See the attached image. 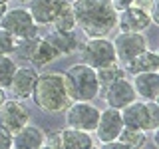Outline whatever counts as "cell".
Here are the masks:
<instances>
[{"instance_id":"6da1fadb","label":"cell","mask_w":159,"mask_h":149,"mask_svg":"<svg viewBox=\"0 0 159 149\" xmlns=\"http://www.w3.org/2000/svg\"><path fill=\"white\" fill-rule=\"evenodd\" d=\"M76 28L88 38L107 36L117 24V10L111 0H72Z\"/></svg>"},{"instance_id":"30bf717a","label":"cell","mask_w":159,"mask_h":149,"mask_svg":"<svg viewBox=\"0 0 159 149\" xmlns=\"http://www.w3.org/2000/svg\"><path fill=\"white\" fill-rule=\"evenodd\" d=\"M103 89H106V92H103V102H106L107 107H113V109H123L127 103H131L133 99H137L133 84L127 76L107 84Z\"/></svg>"},{"instance_id":"2e32d148","label":"cell","mask_w":159,"mask_h":149,"mask_svg":"<svg viewBox=\"0 0 159 149\" xmlns=\"http://www.w3.org/2000/svg\"><path fill=\"white\" fill-rule=\"evenodd\" d=\"M60 131V149H92L96 147V139L89 131L76 127H64Z\"/></svg>"},{"instance_id":"3957f363","label":"cell","mask_w":159,"mask_h":149,"mask_svg":"<svg viewBox=\"0 0 159 149\" xmlns=\"http://www.w3.org/2000/svg\"><path fill=\"white\" fill-rule=\"evenodd\" d=\"M64 84L70 102H93L102 89L96 70L84 62L74 64L64 72Z\"/></svg>"},{"instance_id":"ba28073f","label":"cell","mask_w":159,"mask_h":149,"mask_svg":"<svg viewBox=\"0 0 159 149\" xmlns=\"http://www.w3.org/2000/svg\"><path fill=\"white\" fill-rule=\"evenodd\" d=\"M111 42H113V50H116V58L121 66L149 48L143 32H119Z\"/></svg>"},{"instance_id":"7402d4cb","label":"cell","mask_w":159,"mask_h":149,"mask_svg":"<svg viewBox=\"0 0 159 149\" xmlns=\"http://www.w3.org/2000/svg\"><path fill=\"white\" fill-rule=\"evenodd\" d=\"M96 74H98V79H99L102 89L106 88L107 84H111V82H116V79H119V78L127 76L125 70H123V66L119 62H113V64H107V66H103V68H98Z\"/></svg>"},{"instance_id":"484cf974","label":"cell","mask_w":159,"mask_h":149,"mask_svg":"<svg viewBox=\"0 0 159 149\" xmlns=\"http://www.w3.org/2000/svg\"><path fill=\"white\" fill-rule=\"evenodd\" d=\"M44 147L60 149V131H52V133H46V139H44Z\"/></svg>"},{"instance_id":"4316f807","label":"cell","mask_w":159,"mask_h":149,"mask_svg":"<svg viewBox=\"0 0 159 149\" xmlns=\"http://www.w3.org/2000/svg\"><path fill=\"white\" fill-rule=\"evenodd\" d=\"M0 149H12V133L0 127Z\"/></svg>"},{"instance_id":"277c9868","label":"cell","mask_w":159,"mask_h":149,"mask_svg":"<svg viewBox=\"0 0 159 149\" xmlns=\"http://www.w3.org/2000/svg\"><path fill=\"white\" fill-rule=\"evenodd\" d=\"M121 111L123 125L139 129V131H157L159 125V106L157 102H143V99H133L131 103H127Z\"/></svg>"},{"instance_id":"ffe728a7","label":"cell","mask_w":159,"mask_h":149,"mask_svg":"<svg viewBox=\"0 0 159 149\" xmlns=\"http://www.w3.org/2000/svg\"><path fill=\"white\" fill-rule=\"evenodd\" d=\"M58 58L60 56H58L56 48H54L44 36H36V44H34V48H32V54H30L28 62L32 64L34 68H42V66L52 64L54 60H58Z\"/></svg>"},{"instance_id":"d4e9b609","label":"cell","mask_w":159,"mask_h":149,"mask_svg":"<svg viewBox=\"0 0 159 149\" xmlns=\"http://www.w3.org/2000/svg\"><path fill=\"white\" fill-rule=\"evenodd\" d=\"M20 40L14 38L10 32H6L4 28H0V54H6V56H12L16 52V46H18Z\"/></svg>"},{"instance_id":"5b68a950","label":"cell","mask_w":159,"mask_h":149,"mask_svg":"<svg viewBox=\"0 0 159 149\" xmlns=\"http://www.w3.org/2000/svg\"><path fill=\"white\" fill-rule=\"evenodd\" d=\"M0 28H4L6 32H10L14 38L24 40V38L36 36L40 26L34 22L32 14L28 12L26 6H16V8H8L6 12L0 16Z\"/></svg>"},{"instance_id":"cb8c5ba5","label":"cell","mask_w":159,"mask_h":149,"mask_svg":"<svg viewBox=\"0 0 159 149\" xmlns=\"http://www.w3.org/2000/svg\"><path fill=\"white\" fill-rule=\"evenodd\" d=\"M16 60L12 56H6V54H0V88L8 89L10 82L14 78V72H16Z\"/></svg>"},{"instance_id":"9a60e30c","label":"cell","mask_w":159,"mask_h":149,"mask_svg":"<svg viewBox=\"0 0 159 149\" xmlns=\"http://www.w3.org/2000/svg\"><path fill=\"white\" fill-rule=\"evenodd\" d=\"M46 131L42 127L28 121L24 127H20L16 133H12V147L14 149H40L44 147Z\"/></svg>"},{"instance_id":"9c48e42d","label":"cell","mask_w":159,"mask_h":149,"mask_svg":"<svg viewBox=\"0 0 159 149\" xmlns=\"http://www.w3.org/2000/svg\"><path fill=\"white\" fill-rule=\"evenodd\" d=\"M28 121H30V111L22 106L20 99L6 97L0 103V127H4L8 133H16Z\"/></svg>"},{"instance_id":"83f0119b","label":"cell","mask_w":159,"mask_h":149,"mask_svg":"<svg viewBox=\"0 0 159 149\" xmlns=\"http://www.w3.org/2000/svg\"><path fill=\"white\" fill-rule=\"evenodd\" d=\"M111 2H113V6H116V10H121V8L129 6L133 0H111Z\"/></svg>"},{"instance_id":"7a4b0ae2","label":"cell","mask_w":159,"mask_h":149,"mask_svg":"<svg viewBox=\"0 0 159 149\" xmlns=\"http://www.w3.org/2000/svg\"><path fill=\"white\" fill-rule=\"evenodd\" d=\"M32 99L38 109L46 113H60L70 106V97L64 84V74L60 72H46L38 74L36 86L32 92Z\"/></svg>"},{"instance_id":"603a6c76","label":"cell","mask_w":159,"mask_h":149,"mask_svg":"<svg viewBox=\"0 0 159 149\" xmlns=\"http://www.w3.org/2000/svg\"><path fill=\"white\" fill-rule=\"evenodd\" d=\"M52 30H62V32H66V30H76V16H74V10H72V4H66L62 10L58 12V16L52 20Z\"/></svg>"},{"instance_id":"f1b7e54d","label":"cell","mask_w":159,"mask_h":149,"mask_svg":"<svg viewBox=\"0 0 159 149\" xmlns=\"http://www.w3.org/2000/svg\"><path fill=\"white\" fill-rule=\"evenodd\" d=\"M6 99V93H4V88H0V103Z\"/></svg>"},{"instance_id":"f546056e","label":"cell","mask_w":159,"mask_h":149,"mask_svg":"<svg viewBox=\"0 0 159 149\" xmlns=\"http://www.w3.org/2000/svg\"><path fill=\"white\" fill-rule=\"evenodd\" d=\"M28 2H30V0H16V4H20V6H26Z\"/></svg>"},{"instance_id":"d6986e66","label":"cell","mask_w":159,"mask_h":149,"mask_svg":"<svg viewBox=\"0 0 159 149\" xmlns=\"http://www.w3.org/2000/svg\"><path fill=\"white\" fill-rule=\"evenodd\" d=\"M127 76H135V74H145V72H159V54L155 50H143L139 56L129 60L127 64H123Z\"/></svg>"},{"instance_id":"44dd1931","label":"cell","mask_w":159,"mask_h":149,"mask_svg":"<svg viewBox=\"0 0 159 149\" xmlns=\"http://www.w3.org/2000/svg\"><path fill=\"white\" fill-rule=\"evenodd\" d=\"M117 141H121L127 149H137V147H145L147 143V133L145 131H139V129H131V127H125L119 131L117 135Z\"/></svg>"},{"instance_id":"8fae6325","label":"cell","mask_w":159,"mask_h":149,"mask_svg":"<svg viewBox=\"0 0 159 149\" xmlns=\"http://www.w3.org/2000/svg\"><path fill=\"white\" fill-rule=\"evenodd\" d=\"M123 129V119H121V111L113 107H106L99 111V119H98V125L93 129L96 133V141L99 145L107 141H113L117 139L119 131Z\"/></svg>"},{"instance_id":"7c38bea8","label":"cell","mask_w":159,"mask_h":149,"mask_svg":"<svg viewBox=\"0 0 159 149\" xmlns=\"http://www.w3.org/2000/svg\"><path fill=\"white\" fill-rule=\"evenodd\" d=\"M151 24V14L139 6L129 4L125 8L117 10L116 28H119V32H145Z\"/></svg>"},{"instance_id":"52a82bcc","label":"cell","mask_w":159,"mask_h":149,"mask_svg":"<svg viewBox=\"0 0 159 149\" xmlns=\"http://www.w3.org/2000/svg\"><path fill=\"white\" fill-rule=\"evenodd\" d=\"M99 111L102 109L93 106V102H70V106L64 109V121L68 127L93 133L99 119Z\"/></svg>"},{"instance_id":"4fadbf2b","label":"cell","mask_w":159,"mask_h":149,"mask_svg":"<svg viewBox=\"0 0 159 149\" xmlns=\"http://www.w3.org/2000/svg\"><path fill=\"white\" fill-rule=\"evenodd\" d=\"M36 79H38V70L34 66H18L8 89H12V96L16 99L24 102V99L32 97Z\"/></svg>"},{"instance_id":"ac0fdd59","label":"cell","mask_w":159,"mask_h":149,"mask_svg":"<svg viewBox=\"0 0 159 149\" xmlns=\"http://www.w3.org/2000/svg\"><path fill=\"white\" fill-rule=\"evenodd\" d=\"M44 38L56 48V52H58L60 58H62V56H72V54H76L80 50V42H78V36H76V30H66V32H62V30H50Z\"/></svg>"},{"instance_id":"5bb4252c","label":"cell","mask_w":159,"mask_h":149,"mask_svg":"<svg viewBox=\"0 0 159 149\" xmlns=\"http://www.w3.org/2000/svg\"><path fill=\"white\" fill-rule=\"evenodd\" d=\"M68 4V0H30L26 4L28 12L32 14L38 26H50L58 12Z\"/></svg>"},{"instance_id":"e0dca14e","label":"cell","mask_w":159,"mask_h":149,"mask_svg":"<svg viewBox=\"0 0 159 149\" xmlns=\"http://www.w3.org/2000/svg\"><path fill=\"white\" fill-rule=\"evenodd\" d=\"M131 84L139 99H143V102H157L159 99V74L157 72L135 74Z\"/></svg>"},{"instance_id":"4dcf8cb0","label":"cell","mask_w":159,"mask_h":149,"mask_svg":"<svg viewBox=\"0 0 159 149\" xmlns=\"http://www.w3.org/2000/svg\"><path fill=\"white\" fill-rule=\"evenodd\" d=\"M10 2V0H0V4H8Z\"/></svg>"},{"instance_id":"8992f818","label":"cell","mask_w":159,"mask_h":149,"mask_svg":"<svg viewBox=\"0 0 159 149\" xmlns=\"http://www.w3.org/2000/svg\"><path fill=\"white\" fill-rule=\"evenodd\" d=\"M78 52L82 54V62L88 64V66H92L93 70L117 62L116 50H113V42L107 36L88 38V42L84 44V46H80Z\"/></svg>"}]
</instances>
